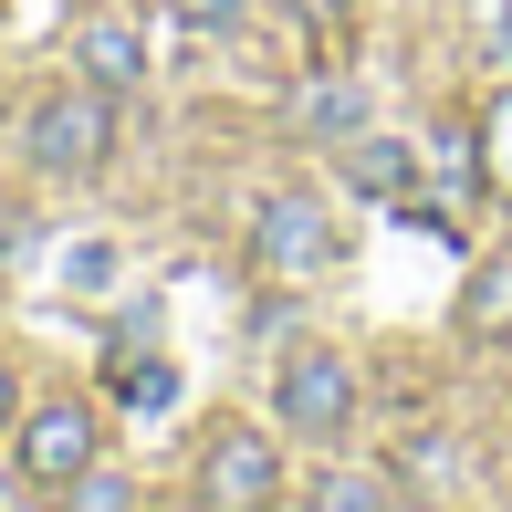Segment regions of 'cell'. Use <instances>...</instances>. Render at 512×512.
<instances>
[{"label": "cell", "mask_w": 512, "mask_h": 512, "mask_svg": "<svg viewBox=\"0 0 512 512\" xmlns=\"http://www.w3.org/2000/svg\"><path fill=\"white\" fill-rule=\"evenodd\" d=\"M11 471L32 481V492H74V481L95 471V418H84L74 398H42L32 418H21V439H11Z\"/></svg>", "instance_id": "6da1fadb"}, {"label": "cell", "mask_w": 512, "mask_h": 512, "mask_svg": "<svg viewBox=\"0 0 512 512\" xmlns=\"http://www.w3.org/2000/svg\"><path fill=\"white\" fill-rule=\"evenodd\" d=\"M105 147H115L105 84H95V95H74V84H63V95H42V105H32V157H42L53 178H95V168H105Z\"/></svg>", "instance_id": "7a4b0ae2"}, {"label": "cell", "mask_w": 512, "mask_h": 512, "mask_svg": "<svg viewBox=\"0 0 512 512\" xmlns=\"http://www.w3.org/2000/svg\"><path fill=\"white\" fill-rule=\"evenodd\" d=\"M251 262L262 272H324L335 262V220H324L314 199H272L262 220H251Z\"/></svg>", "instance_id": "3957f363"}, {"label": "cell", "mask_w": 512, "mask_h": 512, "mask_svg": "<svg viewBox=\"0 0 512 512\" xmlns=\"http://www.w3.org/2000/svg\"><path fill=\"white\" fill-rule=\"evenodd\" d=\"M283 418L304 439H335L345 418H356V366H345V356H293L283 366Z\"/></svg>", "instance_id": "277c9868"}, {"label": "cell", "mask_w": 512, "mask_h": 512, "mask_svg": "<svg viewBox=\"0 0 512 512\" xmlns=\"http://www.w3.org/2000/svg\"><path fill=\"white\" fill-rule=\"evenodd\" d=\"M283 492V460H272V439H251V429H220L209 439V460H199V502H272Z\"/></svg>", "instance_id": "5b68a950"}, {"label": "cell", "mask_w": 512, "mask_h": 512, "mask_svg": "<svg viewBox=\"0 0 512 512\" xmlns=\"http://www.w3.org/2000/svg\"><path fill=\"white\" fill-rule=\"evenodd\" d=\"M74 53H84V74H95L105 95H126V84L147 74V42H136L126 21H95V32H74Z\"/></svg>", "instance_id": "8992f818"}, {"label": "cell", "mask_w": 512, "mask_h": 512, "mask_svg": "<svg viewBox=\"0 0 512 512\" xmlns=\"http://www.w3.org/2000/svg\"><path fill=\"white\" fill-rule=\"evenodd\" d=\"M345 178H356L366 199H408L418 189V157L398 147V136H356V147H345Z\"/></svg>", "instance_id": "52a82bcc"}, {"label": "cell", "mask_w": 512, "mask_h": 512, "mask_svg": "<svg viewBox=\"0 0 512 512\" xmlns=\"http://www.w3.org/2000/svg\"><path fill=\"white\" fill-rule=\"evenodd\" d=\"M115 398H126V408H178V366L147 356L136 335H115Z\"/></svg>", "instance_id": "ba28073f"}, {"label": "cell", "mask_w": 512, "mask_h": 512, "mask_svg": "<svg viewBox=\"0 0 512 512\" xmlns=\"http://www.w3.org/2000/svg\"><path fill=\"white\" fill-rule=\"evenodd\" d=\"M460 324H471V335H512V262H492L471 283V304H460Z\"/></svg>", "instance_id": "9c48e42d"}, {"label": "cell", "mask_w": 512, "mask_h": 512, "mask_svg": "<svg viewBox=\"0 0 512 512\" xmlns=\"http://www.w3.org/2000/svg\"><path fill=\"white\" fill-rule=\"evenodd\" d=\"M398 481H418V492L460 481V439H418V450H398Z\"/></svg>", "instance_id": "30bf717a"}, {"label": "cell", "mask_w": 512, "mask_h": 512, "mask_svg": "<svg viewBox=\"0 0 512 512\" xmlns=\"http://www.w3.org/2000/svg\"><path fill=\"white\" fill-rule=\"evenodd\" d=\"M304 126L314 136H345V126H356V84H314V95H304Z\"/></svg>", "instance_id": "8fae6325"}, {"label": "cell", "mask_w": 512, "mask_h": 512, "mask_svg": "<svg viewBox=\"0 0 512 512\" xmlns=\"http://www.w3.org/2000/svg\"><path fill=\"white\" fill-rule=\"evenodd\" d=\"M481 178H492V189L512 199V95L492 105V136H481Z\"/></svg>", "instance_id": "7c38bea8"}, {"label": "cell", "mask_w": 512, "mask_h": 512, "mask_svg": "<svg viewBox=\"0 0 512 512\" xmlns=\"http://www.w3.org/2000/svg\"><path fill=\"white\" fill-rule=\"evenodd\" d=\"M345 11H356V0H293V21H304V32H345Z\"/></svg>", "instance_id": "4fadbf2b"}, {"label": "cell", "mask_w": 512, "mask_h": 512, "mask_svg": "<svg viewBox=\"0 0 512 512\" xmlns=\"http://www.w3.org/2000/svg\"><path fill=\"white\" fill-rule=\"evenodd\" d=\"M314 502H324V512H356V502H387V492H377V481H324Z\"/></svg>", "instance_id": "5bb4252c"}, {"label": "cell", "mask_w": 512, "mask_h": 512, "mask_svg": "<svg viewBox=\"0 0 512 512\" xmlns=\"http://www.w3.org/2000/svg\"><path fill=\"white\" fill-rule=\"evenodd\" d=\"M74 502H95V512H115V502H136V492H126V481H105V471H84V481H74Z\"/></svg>", "instance_id": "9a60e30c"}, {"label": "cell", "mask_w": 512, "mask_h": 512, "mask_svg": "<svg viewBox=\"0 0 512 512\" xmlns=\"http://www.w3.org/2000/svg\"><path fill=\"white\" fill-rule=\"evenodd\" d=\"M178 11H189L199 32H209V21H230V11H241V0H178Z\"/></svg>", "instance_id": "2e32d148"}, {"label": "cell", "mask_w": 512, "mask_h": 512, "mask_svg": "<svg viewBox=\"0 0 512 512\" xmlns=\"http://www.w3.org/2000/svg\"><path fill=\"white\" fill-rule=\"evenodd\" d=\"M492 42H502V63H512V0H502V11H492Z\"/></svg>", "instance_id": "e0dca14e"}, {"label": "cell", "mask_w": 512, "mask_h": 512, "mask_svg": "<svg viewBox=\"0 0 512 512\" xmlns=\"http://www.w3.org/2000/svg\"><path fill=\"white\" fill-rule=\"evenodd\" d=\"M0 251H21V209H0Z\"/></svg>", "instance_id": "ac0fdd59"}, {"label": "cell", "mask_w": 512, "mask_h": 512, "mask_svg": "<svg viewBox=\"0 0 512 512\" xmlns=\"http://www.w3.org/2000/svg\"><path fill=\"white\" fill-rule=\"evenodd\" d=\"M0 429H11V366H0Z\"/></svg>", "instance_id": "d6986e66"}]
</instances>
